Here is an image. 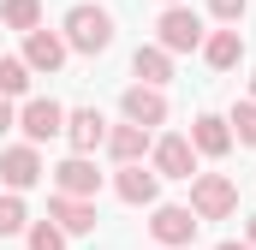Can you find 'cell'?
Here are the masks:
<instances>
[{
	"mask_svg": "<svg viewBox=\"0 0 256 250\" xmlns=\"http://www.w3.org/2000/svg\"><path fill=\"white\" fill-rule=\"evenodd\" d=\"M60 36H66L72 54H108V48H114V12L78 0V6L66 12V30H60Z\"/></svg>",
	"mask_w": 256,
	"mask_h": 250,
	"instance_id": "obj_1",
	"label": "cell"
},
{
	"mask_svg": "<svg viewBox=\"0 0 256 250\" xmlns=\"http://www.w3.org/2000/svg\"><path fill=\"white\" fill-rule=\"evenodd\" d=\"M191 208L196 220H226L238 208V185L226 173H191Z\"/></svg>",
	"mask_w": 256,
	"mask_h": 250,
	"instance_id": "obj_2",
	"label": "cell"
},
{
	"mask_svg": "<svg viewBox=\"0 0 256 250\" xmlns=\"http://www.w3.org/2000/svg\"><path fill=\"white\" fill-rule=\"evenodd\" d=\"M155 42L167 54H191V48H202V18H196L191 6H167L155 18Z\"/></svg>",
	"mask_w": 256,
	"mask_h": 250,
	"instance_id": "obj_3",
	"label": "cell"
},
{
	"mask_svg": "<svg viewBox=\"0 0 256 250\" xmlns=\"http://www.w3.org/2000/svg\"><path fill=\"white\" fill-rule=\"evenodd\" d=\"M149 238L167 250H185L196 238V208H179V202H161L155 214H149Z\"/></svg>",
	"mask_w": 256,
	"mask_h": 250,
	"instance_id": "obj_4",
	"label": "cell"
},
{
	"mask_svg": "<svg viewBox=\"0 0 256 250\" xmlns=\"http://www.w3.org/2000/svg\"><path fill=\"white\" fill-rule=\"evenodd\" d=\"M18 131H24L30 143H48V137H60V131H66V108H60V102H48V96H30V102L18 108Z\"/></svg>",
	"mask_w": 256,
	"mask_h": 250,
	"instance_id": "obj_5",
	"label": "cell"
},
{
	"mask_svg": "<svg viewBox=\"0 0 256 250\" xmlns=\"http://www.w3.org/2000/svg\"><path fill=\"white\" fill-rule=\"evenodd\" d=\"M42 155H36V143H12V149H0V179H6V190H30L42 185Z\"/></svg>",
	"mask_w": 256,
	"mask_h": 250,
	"instance_id": "obj_6",
	"label": "cell"
},
{
	"mask_svg": "<svg viewBox=\"0 0 256 250\" xmlns=\"http://www.w3.org/2000/svg\"><path fill=\"white\" fill-rule=\"evenodd\" d=\"M48 220L60 226L66 238H84V232H96V196H48Z\"/></svg>",
	"mask_w": 256,
	"mask_h": 250,
	"instance_id": "obj_7",
	"label": "cell"
},
{
	"mask_svg": "<svg viewBox=\"0 0 256 250\" xmlns=\"http://www.w3.org/2000/svg\"><path fill=\"white\" fill-rule=\"evenodd\" d=\"M66 54H72L66 36H60V30H48V24H36V30L24 36V66H30V72H48V78H54V72L66 66Z\"/></svg>",
	"mask_w": 256,
	"mask_h": 250,
	"instance_id": "obj_8",
	"label": "cell"
},
{
	"mask_svg": "<svg viewBox=\"0 0 256 250\" xmlns=\"http://www.w3.org/2000/svg\"><path fill=\"white\" fill-rule=\"evenodd\" d=\"M114 190L126 196L131 208H155L161 173H155V167H143V161H120V173H114Z\"/></svg>",
	"mask_w": 256,
	"mask_h": 250,
	"instance_id": "obj_9",
	"label": "cell"
},
{
	"mask_svg": "<svg viewBox=\"0 0 256 250\" xmlns=\"http://www.w3.org/2000/svg\"><path fill=\"white\" fill-rule=\"evenodd\" d=\"M149 167L161 173V179H191L196 173V149H191V137H161V143H149Z\"/></svg>",
	"mask_w": 256,
	"mask_h": 250,
	"instance_id": "obj_10",
	"label": "cell"
},
{
	"mask_svg": "<svg viewBox=\"0 0 256 250\" xmlns=\"http://www.w3.org/2000/svg\"><path fill=\"white\" fill-rule=\"evenodd\" d=\"M54 190H66V196H96V190H102V173H96V161L72 149L60 167H54Z\"/></svg>",
	"mask_w": 256,
	"mask_h": 250,
	"instance_id": "obj_11",
	"label": "cell"
},
{
	"mask_svg": "<svg viewBox=\"0 0 256 250\" xmlns=\"http://www.w3.org/2000/svg\"><path fill=\"white\" fill-rule=\"evenodd\" d=\"M66 143H72L78 155L102 149V143H108V120H102V108H72V114H66Z\"/></svg>",
	"mask_w": 256,
	"mask_h": 250,
	"instance_id": "obj_12",
	"label": "cell"
},
{
	"mask_svg": "<svg viewBox=\"0 0 256 250\" xmlns=\"http://www.w3.org/2000/svg\"><path fill=\"white\" fill-rule=\"evenodd\" d=\"M191 149H196V155H214V161H220V155L232 149V125L220 120V114H196V120H191Z\"/></svg>",
	"mask_w": 256,
	"mask_h": 250,
	"instance_id": "obj_13",
	"label": "cell"
},
{
	"mask_svg": "<svg viewBox=\"0 0 256 250\" xmlns=\"http://www.w3.org/2000/svg\"><path fill=\"white\" fill-rule=\"evenodd\" d=\"M114 161H143L149 155V125H137V120H126V125H108V143H102Z\"/></svg>",
	"mask_w": 256,
	"mask_h": 250,
	"instance_id": "obj_14",
	"label": "cell"
},
{
	"mask_svg": "<svg viewBox=\"0 0 256 250\" xmlns=\"http://www.w3.org/2000/svg\"><path fill=\"white\" fill-rule=\"evenodd\" d=\"M126 120H137V125L155 131V125L167 120V96H161L155 84H131V90H126Z\"/></svg>",
	"mask_w": 256,
	"mask_h": 250,
	"instance_id": "obj_15",
	"label": "cell"
},
{
	"mask_svg": "<svg viewBox=\"0 0 256 250\" xmlns=\"http://www.w3.org/2000/svg\"><path fill=\"white\" fill-rule=\"evenodd\" d=\"M202 60L214 66V72H232V66L244 60V36H238V30H214V36H202Z\"/></svg>",
	"mask_w": 256,
	"mask_h": 250,
	"instance_id": "obj_16",
	"label": "cell"
},
{
	"mask_svg": "<svg viewBox=\"0 0 256 250\" xmlns=\"http://www.w3.org/2000/svg\"><path fill=\"white\" fill-rule=\"evenodd\" d=\"M131 72H137L143 84H155V90H161V84L173 78V54H167L161 42H155V48H137V54H131Z\"/></svg>",
	"mask_w": 256,
	"mask_h": 250,
	"instance_id": "obj_17",
	"label": "cell"
},
{
	"mask_svg": "<svg viewBox=\"0 0 256 250\" xmlns=\"http://www.w3.org/2000/svg\"><path fill=\"white\" fill-rule=\"evenodd\" d=\"M0 24H6V30H24V36H30V30L42 24V0H0Z\"/></svg>",
	"mask_w": 256,
	"mask_h": 250,
	"instance_id": "obj_18",
	"label": "cell"
},
{
	"mask_svg": "<svg viewBox=\"0 0 256 250\" xmlns=\"http://www.w3.org/2000/svg\"><path fill=\"white\" fill-rule=\"evenodd\" d=\"M24 226H30V208H24L18 190H6V196H0V238H12V232H24Z\"/></svg>",
	"mask_w": 256,
	"mask_h": 250,
	"instance_id": "obj_19",
	"label": "cell"
},
{
	"mask_svg": "<svg viewBox=\"0 0 256 250\" xmlns=\"http://www.w3.org/2000/svg\"><path fill=\"white\" fill-rule=\"evenodd\" d=\"M226 125H232V143L256 149V96H250V102H238V108L226 114Z\"/></svg>",
	"mask_w": 256,
	"mask_h": 250,
	"instance_id": "obj_20",
	"label": "cell"
},
{
	"mask_svg": "<svg viewBox=\"0 0 256 250\" xmlns=\"http://www.w3.org/2000/svg\"><path fill=\"white\" fill-rule=\"evenodd\" d=\"M30 90V66H24V54L18 60H0V96H24Z\"/></svg>",
	"mask_w": 256,
	"mask_h": 250,
	"instance_id": "obj_21",
	"label": "cell"
},
{
	"mask_svg": "<svg viewBox=\"0 0 256 250\" xmlns=\"http://www.w3.org/2000/svg\"><path fill=\"white\" fill-rule=\"evenodd\" d=\"M24 238H30V250H66V232L54 226V220H36V226H24Z\"/></svg>",
	"mask_w": 256,
	"mask_h": 250,
	"instance_id": "obj_22",
	"label": "cell"
},
{
	"mask_svg": "<svg viewBox=\"0 0 256 250\" xmlns=\"http://www.w3.org/2000/svg\"><path fill=\"white\" fill-rule=\"evenodd\" d=\"M208 12H214L220 24H238V18L250 12V0H208Z\"/></svg>",
	"mask_w": 256,
	"mask_h": 250,
	"instance_id": "obj_23",
	"label": "cell"
},
{
	"mask_svg": "<svg viewBox=\"0 0 256 250\" xmlns=\"http://www.w3.org/2000/svg\"><path fill=\"white\" fill-rule=\"evenodd\" d=\"M18 125V108H12V96H0V131H12Z\"/></svg>",
	"mask_w": 256,
	"mask_h": 250,
	"instance_id": "obj_24",
	"label": "cell"
},
{
	"mask_svg": "<svg viewBox=\"0 0 256 250\" xmlns=\"http://www.w3.org/2000/svg\"><path fill=\"white\" fill-rule=\"evenodd\" d=\"M214 250H256V244H232V238H226V244H214Z\"/></svg>",
	"mask_w": 256,
	"mask_h": 250,
	"instance_id": "obj_25",
	"label": "cell"
},
{
	"mask_svg": "<svg viewBox=\"0 0 256 250\" xmlns=\"http://www.w3.org/2000/svg\"><path fill=\"white\" fill-rule=\"evenodd\" d=\"M250 244H256V214H250Z\"/></svg>",
	"mask_w": 256,
	"mask_h": 250,
	"instance_id": "obj_26",
	"label": "cell"
},
{
	"mask_svg": "<svg viewBox=\"0 0 256 250\" xmlns=\"http://www.w3.org/2000/svg\"><path fill=\"white\" fill-rule=\"evenodd\" d=\"M250 96H256V78H250Z\"/></svg>",
	"mask_w": 256,
	"mask_h": 250,
	"instance_id": "obj_27",
	"label": "cell"
},
{
	"mask_svg": "<svg viewBox=\"0 0 256 250\" xmlns=\"http://www.w3.org/2000/svg\"><path fill=\"white\" fill-rule=\"evenodd\" d=\"M167 6H179V0H167Z\"/></svg>",
	"mask_w": 256,
	"mask_h": 250,
	"instance_id": "obj_28",
	"label": "cell"
},
{
	"mask_svg": "<svg viewBox=\"0 0 256 250\" xmlns=\"http://www.w3.org/2000/svg\"><path fill=\"white\" fill-rule=\"evenodd\" d=\"M161 250H167V244H161Z\"/></svg>",
	"mask_w": 256,
	"mask_h": 250,
	"instance_id": "obj_29",
	"label": "cell"
}]
</instances>
